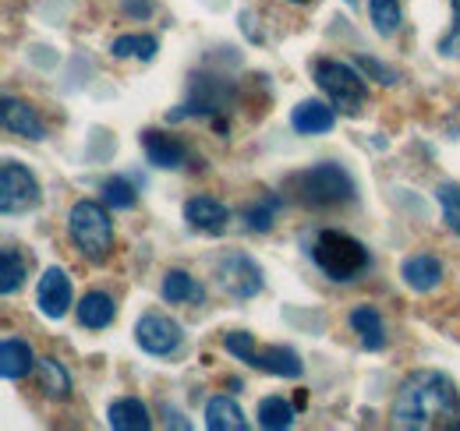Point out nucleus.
<instances>
[{"mask_svg":"<svg viewBox=\"0 0 460 431\" xmlns=\"http://www.w3.org/2000/svg\"><path fill=\"white\" fill-rule=\"evenodd\" d=\"M394 425L407 431H454L460 428V389L457 382L436 368L407 375L394 396Z\"/></svg>","mask_w":460,"mask_h":431,"instance_id":"1","label":"nucleus"},{"mask_svg":"<svg viewBox=\"0 0 460 431\" xmlns=\"http://www.w3.org/2000/svg\"><path fill=\"white\" fill-rule=\"evenodd\" d=\"M288 188L294 191V198L305 209H341L350 206L358 198V184L347 173L341 163H315L301 173H294L288 180Z\"/></svg>","mask_w":460,"mask_h":431,"instance_id":"2","label":"nucleus"},{"mask_svg":"<svg viewBox=\"0 0 460 431\" xmlns=\"http://www.w3.org/2000/svg\"><path fill=\"white\" fill-rule=\"evenodd\" d=\"M308 255H312L315 269L333 283H350L372 266L368 248L358 237H350L347 230H319Z\"/></svg>","mask_w":460,"mask_h":431,"instance_id":"3","label":"nucleus"},{"mask_svg":"<svg viewBox=\"0 0 460 431\" xmlns=\"http://www.w3.org/2000/svg\"><path fill=\"white\" fill-rule=\"evenodd\" d=\"M67 233H71V244L78 248V255L89 266H103L114 251V219L93 198H82V202L71 206Z\"/></svg>","mask_w":460,"mask_h":431,"instance_id":"4","label":"nucleus"},{"mask_svg":"<svg viewBox=\"0 0 460 431\" xmlns=\"http://www.w3.org/2000/svg\"><path fill=\"white\" fill-rule=\"evenodd\" d=\"M224 350L230 357L244 361L248 368H259L266 375H277V378H301L305 375V361L294 347H259V339L248 332V329H234L224 336Z\"/></svg>","mask_w":460,"mask_h":431,"instance_id":"5","label":"nucleus"},{"mask_svg":"<svg viewBox=\"0 0 460 431\" xmlns=\"http://www.w3.org/2000/svg\"><path fill=\"white\" fill-rule=\"evenodd\" d=\"M312 78L319 85V92L341 110V113H361L365 100H368V89H365V75L358 67H350L344 60H333V57H319L312 64Z\"/></svg>","mask_w":460,"mask_h":431,"instance_id":"6","label":"nucleus"},{"mask_svg":"<svg viewBox=\"0 0 460 431\" xmlns=\"http://www.w3.org/2000/svg\"><path fill=\"white\" fill-rule=\"evenodd\" d=\"M234 85H230L224 75H191V89H188V100L177 110L167 113V120H188V117H209L217 120L220 113H227L234 107Z\"/></svg>","mask_w":460,"mask_h":431,"instance_id":"7","label":"nucleus"},{"mask_svg":"<svg viewBox=\"0 0 460 431\" xmlns=\"http://www.w3.org/2000/svg\"><path fill=\"white\" fill-rule=\"evenodd\" d=\"M213 283H217L220 294H227L230 301H252L266 286L259 262L244 251H224L213 266Z\"/></svg>","mask_w":460,"mask_h":431,"instance_id":"8","label":"nucleus"},{"mask_svg":"<svg viewBox=\"0 0 460 431\" xmlns=\"http://www.w3.org/2000/svg\"><path fill=\"white\" fill-rule=\"evenodd\" d=\"M43 198L36 173L18 160H4L0 166V213L4 216H22L36 209Z\"/></svg>","mask_w":460,"mask_h":431,"instance_id":"9","label":"nucleus"},{"mask_svg":"<svg viewBox=\"0 0 460 431\" xmlns=\"http://www.w3.org/2000/svg\"><path fill=\"white\" fill-rule=\"evenodd\" d=\"M135 343H138V350L149 354V357H173V354L181 350V343H184V332H181V325L173 322L171 315H164V312H146V315H138V322H135Z\"/></svg>","mask_w":460,"mask_h":431,"instance_id":"10","label":"nucleus"},{"mask_svg":"<svg viewBox=\"0 0 460 431\" xmlns=\"http://www.w3.org/2000/svg\"><path fill=\"white\" fill-rule=\"evenodd\" d=\"M71 297H75L71 276L60 269V266L43 269L40 286H36V308H40V315L50 319V322H60V319L71 312Z\"/></svg>","mask_w":460,"mask_h":431,"instance_id":"11","label":"nucleus"},{"mask_svg":"<svg viewBox=\"0 0 460 431\" xmlns=\"http://www.w3.org/2000/svg\"><path fill=\"white\" fill-rule=\"evenodd\" d=\"M0 124H4L7 135H22V138H29V142H43V138H47L43 117L36 113L32 103H25V100H18V96H4V103H0Z\"/></svg>","mask_w":460,"mask_h":431,"instance_id":"12","label":"nucleus"},{"mask_svg":"<svg viewBox=\"0 0 460 431\" xmlns=\"http://www.w3.org/2000/svg\"><path fill=\"white\" fill-rule=\"evenodd\" d=\"M184 219H188V226H195L199 233L220 237V233H227V226H230V209L224 202L209 198V195H195V198L184 202Z\"/></svg>","mask_w":460,"mask_h":431,"instance_id":"13","label":"nucleus"},{"mask_svg":"<svg viewBox=\"0 0 460 431\" xmlns=\"http://www.w3.org/2000/svg\"><path fill=\"white\" fill-rule=\"evenodd\" d=\"M447 276L443 259L429 255V251H414L401 262V279L414 290V294H432Z\"/></svg>","mask_w":460,"mask_h":431,"instance_id":"14","label":"nucleus"},{"mask_svg":"<svg viewBox=\"0 0 460 431\" xmlns=\"http://www.w3.org/2000/svg\"><path fill=\"white\" fill-rule=\"evenodd\" d=\"M142 153H146L149 166H156V170H181L188 160V145L167 131H156V128L142 131Z\"/></svg>","mask_w":460,"mask_h":431,"instance_id":"15","label":"nucleus"},{"mask_svg":"<svg viewBox=\"0 0 460 431\" xmlns=\"http://www.w3.org/2000/svg\"><path fill=\"white\" fill-rule=\"evenodd\" d=\"M333 124H337V107L323 100H301L290 110V128L297 135H330Z\"/></svg>","mask_w":460,"mask_h":431,"instance_id":"16","label":"nucleus"},{"mask_svg":"<svg viewBox=\"0 0 460 431\" xmlns=\"http://www.w3.org/2000/svg\"><path fill=\"white\" fill-rule=\"evenodd\" d=\"M32 368H40V357L32 354L29 339L7 336L0 343V375L7 378V382H22V378L32 375Z\"/></svg>","mask_w":460,"mask_h":431,"instance_id":"17","label":"nucleus"},{"mask_svg":"<svg viewBox=\"0 0 460 431\" xmlns=\"http://www.w3.org/2000/svg\"><path fill=\"white\" fill-rule=\"evenodd\" d=\"M107 421L114 431H149L153 428V414L138 396H120L107 407Z\"/></svg>","mask_w":460,"mask_h":431,"instance_id":"18","label":"nucleus"},{"mask_svg":"<svg viewBox=\"0 0 460 431\" xmlns=\"http://www.w3.org/2000/svg\"><path fill=\"white\" fill-rule=\"evenodd\" d=\"M347 325L354 329V336H358V343L365 347V350H383L386 347V322H383V315L376 312V308H368V304H361V308H350V315H347Z\"/></svg>","mask_w":460,"mask_h":431,"instance_id":"19","label":"nucleus"},{"mask_svg":"<svg viewBox=\"0 0 460 431\" xmlns=\"http://www.w3.org/2000/svg\"><path fill=\"white\" fill-rule=\"evenodd\" d=\"M117 315V304L111 294H103V290H89L78 304H75V319L82 329H93V332H100V329H107V325L114 322Z\"/></svg>","mask_w":460,"mask_h":431,"instance_id":"20","label":"nucleus"},{"mask_svg":"<svg viewBox=\"0 0 460 431\" xmlns=\"http://www.w3.org/2000/svg\"><path fill=\"white\" fill-rule=\"evenodd\" d=\"M160 297L167 301V304H202L206 301V290L199 286V279L191 276V272L184 269H171L164 276V283H160Z\"/></svg>","mask_w":460,"mask_h":431,"instance_id":"21","label":"nucleus"},{"mask_svg":"<svg viewBox=\"0 0 460 431\" xmlns=\"http://www.w3.org/2000/svg\"><path fill=\"white\" fill-rule=\"evenodd\" d=\"M206 428L209 431H248L244 410L230 396H213L206 403Z\"/></svg>","mask_w":460,"mask_h":431,"instance_id":"22","label":"nucleus"},{"mask_svg":"<svg viewBox=\"0 0 460 431\" xmlns=\"http://www.w3.org/2000/svg\"><path fill=\"white\" fill-rule=\"evenodd\" d=\"M111 54L117 60H153L160 54V40L153 32H124L111 43Z\"/></svg>","mask_w":460,"mask_h":431,"instance_id":"23","label":"nucleus"},{"mask_svg":"<svg viewBox=\"0 0 460 431\" xmlns=\"http://www.w3.org/2000/svg\"><path fill=\"white\" fill-rule=\"evenodd\" d=\"M294 407H290L284 396H262L259 400V410H255V425L266 431H288L294 428Z\"/></svg>","mask_w":460,"mask_h":431,"instance_id":"24","label":"nucleus"},{"mask_svg":"<svg viewBox=\"0 0 460 431\" xmlns=\"http://www.w3.org/2000/svg\"><path fill=\"white\" fill-rule=\"evenodd\" d=\"M368 18L379 36H397L403 25L401 0H368Z\"/></svg>","mask_w":460,"mask_h":431,"instance_id":"25","label":"nucleus"},{"mask_svg":"<svg viewBox=\"0 0 460 431\" xmlns=\"http://www.w3.org/2000/svg\"><path fill=\"white\" fill-rule=\"evenodd\" d=\"M40 378L47 400H67L71 396V372L60 365L58 357H40Z\"/></svg>","mask_w":460,"mask_h":431,"instance_id":"26","label":"nucleus"},{"mask_svg":"<svg viewBox=\"0 0 460 431\" xmlns=\"http://www.w3.org/2000/svg\"><path fill=\"white\" fill-rule=\"evenodd\" d=\"M277 213H280V198H277L273 191H266L259 202H252V206L244 209V226H248L252 233H270L273 223H277Z\"/></svg>","mask_w":460,"mask_h":431,"instance_id":"27","label":"nucleus"},{"mask_svg":"<svg viewBox=\"0 0 460 431\" xmlns=\"http://www.w3.org/2000/svg\"><path fill=\"white\" fill-rule=\"evenodd\" d=\"M25 286V259L18 255V248H4L0 251V294L4 297H11V294H18Z\"/></svg>","mask_w":460,"mask_h":431,"instance_id":"28","label":"nucleus"},{"mask_svg":"<svg viewBox=\"0 0 460 431\" xmlns=\"http://www.w3.org/2000/svg\"><path fill=\"white\" fill-rule=\"evenodd\" d=\"M100 191H103V206H107V209H117V213H128V209H135V202H138V191H135V184H131L128 177H107Z\"/></svg>","mask_w":460,"mask_h":431,"instance_id":"29","label":"nucleus"},{"mask_svg":"<svg viewBox=\"0 0 460 431\" xmlns=\"http://www.w3.org/2000/svg\"><path fill=\"white\" fill-rule=\"evenodd\" d=\"M436 202H439V213H443V223L460 237V184L454 180H443L436 188Z\"/></svg>","mask_w":460,"mask_h":431,"instance_id":"30","label":"nucleus"},{"mask_svg":"<svg viewBox=\"0 0 460 431\" xmlns=\"http://www.w3.org/2000/svg\"><path fill=\"white\" fill-rule=\"evenodd\" d=\"M450 7H454V25L439 36V43H436V54L447 57V60H457L460 57V0H450Z\"/></svg>","mask_w":460,"mask_h":431,"instance_id":"31","label":"nucleus"},{"mask_svg":"<svg viewBox=\"0 0 460 431\" xmlns=\"http://www.w3.org/2000/svg\"><path fill=\"white\" fill-rule=\"evenodd\" d=\"M358 71H361L365 78L383 82V85H397V71H394V67H386L383 60H376V57H368V54L358 57Z\"/></svg>","mask_w":460,"mask_h":431,"instance_id":"32","label":"nucleus"},{"mask_svg":"<svg viewBox=\"0 0 460 431\" xmlns=\"http://www.w3.org/2000/svg\"><path fill=\"white\" fill-rule=\"evenodd\" d=\"M167 418H171L167 425H173V428H188V421H181V414H177V410H167Z\"/></svg>","mask_w":460,"mask_h":431,"instance_id":"33","label":"nucleus"},{"mask_svg":"<svg viewBox=\"0 0 460 431\" xmlns=\"http://www.w3.org/2000/svg\"><path fill=\"white\" fill-rule=\"evenodd\" d=\"M288 4H308V0H288Z\"/></svg>","mask_w":460,"mask_h":431,"instance_id":"34","label":"nucleus"},{"mask_svg":"<svg viewBox=\"0 0 460 431\" xmlns=\"http://www.w3.org/2000/svg\"><path fill=\"white\" fill-rule=\"evenodd\" d=\"M344 4H358V0H344Z\"/></svg>","mask_w":460,"mask_h":431,"instance_id":"35","label":"nucleus"}]
</instances>
